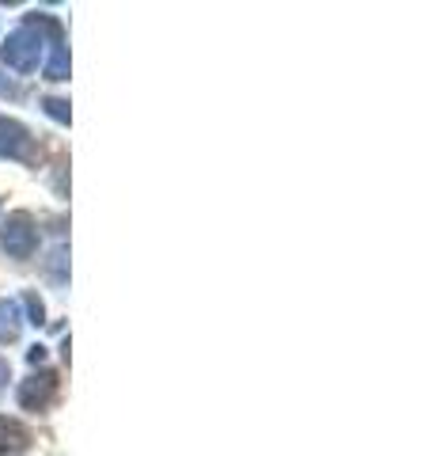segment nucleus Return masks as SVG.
<instances>
[{
	"instance_id": "nucleus-5",
	"label": "nucleus",
	"mask_w": 432,
	"mask_h": 456,
	"mask_svg": "<svg viewBox=\"0 0 432 456\" xmlns=\"http://www.w3.org/2000/svg\"><path fill=\"white\" fill-rule=\"evenodd\" d=\"M31 449V430L20 419L0 415V456H23Z\"/></svg>"
},
{
	"instance_id": "nucleus-6",
	"label": "nucleus",
	"mask_w": 432,
	"mask_h": 456,
	"mask_svg": "<svg viewBox=\"0 0 432 456\" xmlns=\"http://www.w3.org/2000/svg\"><path fill=\"white\" fill-rule=\"evenodd\" d=\"M23 335V312L16 301H8V297H0V346H8V342H20Z\"/></svg>"
},
{
	"instance_id": "nucleus-12",
	"label": "nucleus",
	"mask_w": 432,
	"mask_h": 456,
	"mask_svg": "<svg viewBox=\"0 0 432 456\" xmlns=\"http://www.w3.org/2000/svg\"><path fill=\"white\" fill-rule=\"evenodd\" d=\"M8 380H12V365H8L4 358H0V392L8 388Z\"/></svg>"
},
{
	"instance_id": "nucleus-11",
	"label": "nucleus",
	"mask_w": 432,
	"mask_h": 456,
	"mask_svg": "<svg viewBox=\"0 0 432 456\" xmlns=\"http://www.w3.org/2000/svg\"><path fill=\"white\" fill-rule=\"evenodd\" d=\"M27 362H31V365H42V362H46V346H31V354H27Z\"/></svg>"
},
{
	"instance_id": "nucleus-1",
	"label": "nucleus",
	"mask_w": 432,
	"mask_h": 456,
	"mask_svg": "<svg viewBox=\"0 0 432 456\" xmlns=\"http://www.w3.org/2000/svg\"><path fill=\"white\" fill-rule=\"evenodd\" d=\"M42 50H46V42H42V31H35V27H16L4 46H0V61H4L8 69H16V73H35V69L42 65Z\"/></svg>"
},
{
	"instance_id": "nucleus-2",
	"label": "nucleus",
	"mask_w": 432,
	"mask_h": 456,
	"mask_svg": "<svg viewBox=\"0 0 432 456\" xmlns=\"http://www.w3.org/2000/svg\"><path fill=\"white\" fill-rule=\"evenodd\" d=\"M0 251L8 255V259H31L38 251V224L31 213H8L4 224H0Z\"/></svg>"
},
{
	"instance_id": "nucleus-4",
	"label": "nucleus",
	"mask_w": 432,
	"mask_h": 456,
	"mask_svg": "<svg viewBox=\"0 0 432 456\" xmlns=\"http://www.w3.org/2000/svg\"><path fill=\"white\" fill-rule=\"evenodd\" d=\"M57 373L53 369H38L35 377H27L23 384H20V392H16V399H20V407L23 411H35V415H42V411H50V403L57 399Z\"/></svg>"
},
{
	"instance_id": "nucleus-7",
	"label": "nucleus",
	"mask_w": 432,
	"mask_h": 456,
	"mask_svg": "<svg viewBox=\"0 0 432 456\" xmlns=\"http://www.w3.org/2000/svg\"><path fill=\"white\" fill-rule=\"evenodd\" d=\"M46 274H50V281H53V285H65V281H68V248H65V244H57V248L50 251V259H46Z\"/></svg>"
},
{
	"instance_id": "nucleus-3",
	"label": "nucleus",
	"mask_w": 432,
	"mask_h": 456,
	"mask_svg": "<svg viewBox=\"0 0 432 456\" xmlns=\"http://www.w3.org/2000/svg\"><path fill=\"white\" fill-rule=\"evenodd\" d=\"M0 160L35 164V134L8 114H0Z\"/></svg>"
},
{
	"instance_id": "nucleus-9",
	"label": "nucleus",
	"mask_w": 432,
	"mask_h": 456,
	"mask_svg": "<svg viewBox=\"0 0 432 456\" xmlns=\"http://www.w3.org/2000/svg\"><path fill=\"white\" fill-rule=\"evenodd\" d=\"M42 110H46L53 122H61V126H68V118H72L68 99H57V95H46V99H42Z\"/></svg>"
},
{
	"instance_id": "nucleus-8",
	"label": "nucleus",
	"mask_w": 432,
	"mask_h": 456,
	"mask_svg": "<svg viewBox=\"0 0 432 456\" xmlns=\"http://www.w3.org/2000/svg\"><path fill=\"white\" fill-rule=\"evenodd\" d=\"M23 308H27V320H23V323H35V327L46 323V305H42V297H38L35 289L23 293Z\"/></svg>"
},
{
	"instance_id": "nucleus-10",
	"label": "nucleus",
	"mask_w": 432,
	"mask_h": 456,
	"mask_svg": "<svg viewBox=\"0 0 432 456\" xmlns=\"http://www.w3.org/2000/svg\"><path fill=\"white\" fill-rule=\"evenodd\" d=\"M0 95H4V99H20V88H16V84H12L4 73H0Z\"/></svg>"
}]
</instances>
